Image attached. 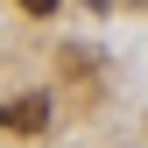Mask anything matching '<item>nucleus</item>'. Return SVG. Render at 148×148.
I'll use <instances>...</instances> for the list:
<instances>
[{"mask_svg": "<svg viewBox=\"0 0 148 148\" xmlns=\"http://www.w3.org/2000/svg\"><path fill=\"white\" fill-rule=\"evenodd\" d=\"M0 127H14V134H42V127H49V99H42V92L0 99Z\"/></svg>", "mask_w": 148, "mask_h": 148, "instance_id": "nucleus-1", "label": "nucleus"}]
</instances>
